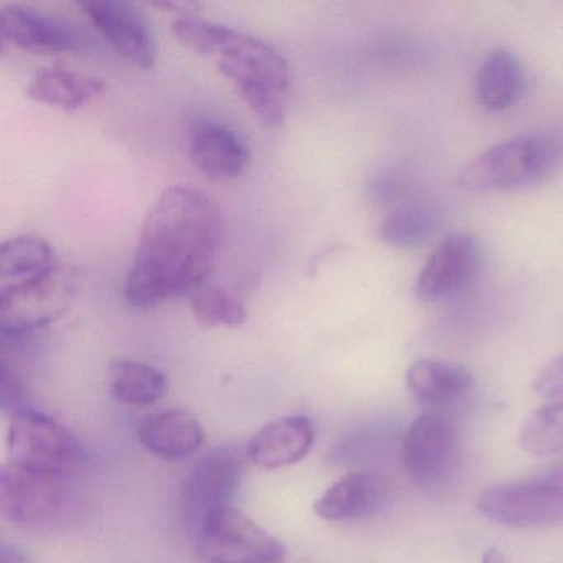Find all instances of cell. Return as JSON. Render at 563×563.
<instances>
[{
	"mask_svg": "<svg viewBox=\"0 0 563 563\" xmlns=\"http://www.w3.org/2000/svg\"><path fill=\"white\" fill-rule=\"evenodd\" d=\"M173 32L177 41L190 51L216 57L236 31L219 22L207 21L199 15L184 12L174 19Z\"/></svg>",
	"mask_w": 563,
	"mask_h": 563,
	"instance_id": "26",
	"label": "cell"
},
{
	"mask_svg": "<svg viewBox=\"0 0 563 563\" xmlns=\"http://www.w3.org/2000/svg\"><path fill=\"white\" fill-rule=\"evenodd\" d=\"M526 87V68L510 48L489 52L477 68V103L490 113H500L519 103Z\"/></svg>",
	"mask_w": 563,
	"mask_h": 563,
	"instance_id": "18",
	"label": "cell"
},
{
	"mask_svg": "<svg viewBox=\"0 0 563 563\" xmlns=\"http://www.w3.org/2000/svg\"><path fill=\"white\" fill-rule=\"evenodd\" d=\"M2 563H25V559L15 547H4L2 549Z\"/></svg>",
	"mask_w": 563,
	"mask_h": 563,
	"instance_id": "28",
	"label": "cell"
},
{
	"mask_svg": "<svg viewBox=\"0 0 563 563\" xmlns=\"http://www.w3.org/2000/svg\"><path fill=\"white\" fill-rule=\"evenodd\" d=\"M8 464L35 473L77 477L87 464V451L54 418L34 408L19 407L9 420Z\"/></svg>",
	"mask_w": 563,
	"mask_h": 563,
	"instance_id": "5",
	"label": "cell"
},
{
	"mask_svg": "<svg viewBox=\"0 0 563 563\" xmlns=\"http://www.w3.org/2000/svg\"><path fill=\"white\" fill-rule=\"evenodd\" d=\"M75 295L74 276L62 266L54 275L0 291L2 342H19L57 321Z\"/></svg>",
	"mask_w": 563,
	"mask_h": 563,
	"instance_id": "9",
	"label": "cell"
},
{
	"mask_svg": "<svg viewBox=\"0 0 563 563\" xmlns=\"http://www.w3.org/2000/svg\"><path fill=\"white\" fill-rule=\"evenodd\" d=\"M80 8L121 57L141 70L154 68L156 41L146 15L136 5L124 0H88Z\"/></svg>",
	"mask_w": 563,
	"mask_h": 563,
	"instance_id": "11",
	"label": "cell"
},
{
	"mask_svg": "<svg viewBox=\"0 0 563 563\" xmlns=\"http://www.w3.org/2000/svg\"><path fill=\"white\" fill-rule=\"evenodd\" d=\"M246 460L245 448L223 444L197 461L180 493V507L190 532H196L212 514L233 506Z\"/></svg>",
	"mask_w": 563,
	"mask_h": 563,
	"instance_id": "8",
	"label": "cell"
},
{
	"mask_svg": "<svg viewBox=\"0 0 563 563\" xmlns=\"http://www.w3.org/2000/svg\"><path fill=\"white\" fill-rule=\"evenodd\" d=\"M108 387L120 404L150 407L167 394V378L146 362L120 358L110 365Z\"/></svg>",
	"mask_w": 563,
	"mask_h": 563,
	"instance_id": "22",
	"label": "cell"
},
{
	"mask_svg": "<svg viewBox=\"0 0 563 563\" xmlns=\"http://www.w3.org/2000/svg\"><path fill=\"white\" fill-rule=\"evenodd\" d=\"M563 167V128L543 126L514 134L474 156L457 176L464 192L529 189Z\"/></svg>",
	"mask_w": 563,
	"mask_h": 563,
	"instance_id": "2",
	"label": "cell"
},
{
	"mask_svg": "<svg viewBox=\"0 0 563 563\" xmlns=\"http://www.w3.org/2000/svg\"><path fill=\"white\" fill-rule=\"evenodd\" d=\"M197 555L207 563H283L286 549L235 506L212 514L196 532Z\"/></svg>",
	"mask_w": 563,
	"mask_h": 563,
	"instance_id": "7",
	"label": "cell"
},
{
	"mask_svg": "<svg viewBox=\"0 0 563 563\" xmlns=\"http://www.w3.org/2000/svg\"><path fill=\"white\" fill-rule=\"evenodd\" d=\"M189 156L199 173L220 180L242 176L252 159L240 134L220 123H202L194 128Z\"/></svg>",
	"mask_w": 563,
	"mask_h": 563,
	"instance_id": "15",
	"label": "cell"
},
{
	"mask_svg": "<svg viewBox=\"0 0 563 563\" xmlns=\"http://www.w3.org/2000/svg\"><path fill=\"white\" fill-rule=\"evenodd\" d=\"M456 434L450 420L441 415H421L405 433L401 464L415 483H440L453 467Z\"/></svg>",
	"mask_w": 563,
	"mask_h": 563,
	"instance_id": "13",
	"label": "cell"
},
{
	"mask_svg": "<svg viewBox=\"0 0 563 563\" xmlns=\"http://www.w3.org/2000/svg\"><path fill=\"white\" fill-rule=\"evenodd\" d=\"M316 428L311 418L291 415L269 421L260 428L246 444L250 463L273 471L292 466L308 456L314 446Z\"/></svg>",
	"mask_w": 563,
	"mask_h": 563,
	"instance_id": "14",
	"label": "cell"
},
{
	"mask_svg": "<svg viewBox=\"0 0 563 563\" xmlns=\"http://www.w3.org/2000/svg\"><path fill=\"white\" fill-rule=\"evenodd\" d=\"M2 514L22 529L47 532L74 522L80 510L75 477L35 473L4 464L0 477Z\"/></svg>",
	"mask_w": 563,
	"mask_h": 563,
	"instance_id": "4",
	"label": "cell"
},
{
	"mask_svg": "<svg viewBox=\"0 0 563 563\" xmlns=\"http://www.w3.org/2000/svg\"><path fill=\"white\" fill-rule=\"evenodd\" d=\"M479 563H506V559H504L503 552L499 549L490 547V549L483 553Z\"/></svg>",
	"mask_w": 563,
	"mask_h": 563,
	"instance_id": "29",
	"label": "cell"
},
{
	"mask_svg": "<svg viewBox=\"0 0 563 563\" xmlns=\"http://www.w3.org/2000/svg\"><path fill=\"white\" fill-rule=\"evenodd\" d=\"M220 74L227 78L268 130L282 128L291 93L289 64L262 38L236 31L216 55Z\"/></svg>",
	"mask_w": 563,
	"mask_h": 563,
	"instance_id": "3",
	"label": "cell"
},
{
	"mask_svg": "<svg viewBox=\"0 0 563 563\" xmlns=\"http://www.w3.org/2000/svg\"><path fill=\"white\" fill-rule=\"evenodd\" d=\"M434 223V213L427 203L405 200L382 220L378 236L394 249H415L433 235Z\"/></svg>",
	"mask_w": 563,
	"mask_h": 563,
	"instance_id": "23",
	"label": "cell"
},
{
	"mask_svg": "<svg viewBox=\"0 0 563 563\" xmlns=\"http://www.w3.org/2000/svg\"><path fill=\"white\" fill-rule=\"evenodd\" d=\"M137 438L159 460L180 461L200 450L206 434L192 411L176 407L147 417L137 428Z\"/></svg>",
	"mask_w": 563,
	"mask_h": 563,
	"instance_id": "17",
	"label": "cell"
},
{
	"mask_svg": "<svg viewBox=\"0 0 563 563\" xmlns=\"http://www.w3.org/2000/svg\"><path fill=\"white\" fill-rule=\"evenodd\" d=\"M222 235V213L200 190L169 187L144 219L124 282V299L144 309L203 285Z\"/></svg>",
	"mask_w": 563,
	"mask_h": 563,
	"instance_id": "1",
	"label": "cell"
},
{
	"mask_svg": "<svg viewBox=\"0 0 563 563\" xmlns=\"http://www.w3.org/2000/svg\"><path fill=\"white\" fill-rule=\"evenodd\" d=\"M481 249L467 233L448 235L428 256L415 285L423 302L448 301L470 288L479 273Z\"/></svg>",
	"mask_w": 563,
	"mask_h": 563,
	"instance_id": "10",
	"label": "cell"
},
{
	"mask_svg": "<svg viewBox=\"0 0 563 563\" xmlns=\"http://www.w3.org/2000/svg\"><path fill=\"white\" fill-rule=\"evenodd\" d=\"M385 496L387 487L380 474L352 471L316 500L314 512L329 522L364 519L380 509Z\"/></svg>",
	"mask_w": 563,
	"mask_h": 563,
	"instance_id": "16",
	"label": "cell"
},
{
	"mask_svg": "<svg viewBox=\"0 0 563 563\" xmlns=\"http://www.w3.org/2000/svg\"><path fill=\"white\" fill-rule=\"evenodd\" d=\"M0 32L2 41L38 55L80 52L91 44L90 35L78 25L24 5H4Z\"/></svg>",
	"mask_w": 563,
	"mask_h": 563,
	"instance_id": "12",
	"label": "cell"
},
{
	"mask_svg": "<svg viewBox=\"0 0 563 563\" xmlns=\"http://www.w3.org/2000/svg\"><path fill=\"white\" fill-rule=\"evenodd\" d=\"M55 250L37 235H18L0 249V291L27 285L60 269Z\"/></svg>",
	"mask_w": 563,
	"mask_h": 563,
	"instance_id": "19",
	"label": "cell"
},
{
	"mask_svg": "<svg viewBox=\"0 0 563 563\" xmlns=\"http://www.w3.org/2000/svg\"><path fill=\"white\" fill-rule=\"evenodd\" d=\"M189 298L194 318L207 328H240L249 318L245 306L220 286L203 283Z\"/></svg>",
	"mask_w": 563,
	"mask_h": 563,
	"instance_id": "25",
	"label": "cell"
},
{
	"mask_svg": "<svg viewBox=\"0 0 563 563\" xmlns=\"http://www.w3.org/2000/svg\"><path fill=\"white\" fill-rule=\"evenodd\" d=\"M473 375L463 365L440 358H420L407 371V387L417 400L448 405L470 391Z\"/></svg>",
	"mask_w": 563,
	"mask_h": 563,
	"instance_id": "20",
	"label": "cell"
},
{
	"mask_svg": "<svg viewBox=\"0 0 563 563\" xmlns=\"http://www.w3.org/2000/svg\"><path fill=\"white\" fill-rule=\"evenodd\" d=\"M104 88L107 85L101 78L54 67L44 68L32 78L27 95L38 103L75 111L103 93Z\"/></svg>",
	"mask_w": 563,
	"mask_h": 563,
	"instance_id": "21",
	"label": "cell"
},
{
	"mask_svg": "<svg viewBox=\"0 0 563 563\" xmlns=\"http://www.w3.org/2000/svg\"><path fill=\"white\" fill-rule=\"evenodd\" d=\"M519 443L532 456L563 453V401L533 410L520 427Z\"/></svg>",
	"mask_w": 563,
	"mask_h": 563,
	"instance_id": "24",
	"label": "cell"
},
{
	"mask_svg": "<svg viewBox=\"0 0 563 563\" xmlns=\"http://www.w3.org/2000/svg\"><path fill=\"white\" fill-rule=\"evenodd\" d=\"M486 519L514 529L549 526L563 520V460L540 473L487 487L477 499Z\"/></svg>",
	"mask_w": 563,
	"mask_h": 563,
	"instance_id": "6",
	"label": "cell"
},
{
	"mask_svg": "<svg viewBox=\"0 0 563 563\" xmlns=\"http://www.w3.org/2000/svg\"><path fill=\"white\" fill-rule=\"evenodd\" d=\"M532 388L543 398H563V354L540 368L533 378Z\"/></svg>",
	"mask_w": 563,
	"mask_h": 563,
	"instance_id": "27",
	"label": "cell"
}]
</instances>
